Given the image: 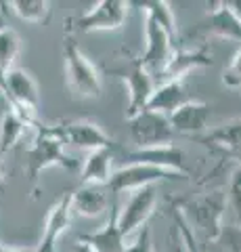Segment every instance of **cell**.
Wrapping results in <instances>:
<instances>
[{
  "label": "cell",
  "instance_id": "cell-1",
  "mask_svg": "<svg viewBox=\"0 0 241 252\" xmlns=\"http://www.w3.org/2000/svg\"><path fill=\"white\" fill-rule=\"evenodd\" d=\"M227 210V193L222 189H214L199 198L183 202L178 215L183 217L191 233L201 235L204 242H218L222 235V217Z\"/></svg>",
  "mask_w": 241,
  "mask_h": 252
},
{
  "label": "cell",
  "instance_id": "cell-2",
  "mask_svg": "<svg viewBox=\"0 0 241 252\" xmlns=\"http://www.w3.org/2000/svg\"><path fill=\"white\" fill-rule=\"evenodd\" d=\"M65 168L74 170L76 162L65 154V137L61 126H36L34 145L27 149V177L36 187L38 179L46 168Z\"/></svg>",
  "mask_w": 241,
  "mask_h": 252
},
{
  "label": "cell",
  "instance_id": "cell-3",
  "mask_svg": "<svg viewBox=\"0 0 241 252\" xmlns=\"http://www.w3.org/2000/svg\"><path fill=\"white\" fill-rule=\"evenodd\" d=\"M63 61L69 93L78 99H99L101 91H103L101 74L74 38H67L63 44Z\"/></svg>",
  "mask_w": 241,
  "mask_h": 252
},
{
  "label": "cell",
  "instance_id": "cell-4",
  "mask_svg": "<svg viewBox=\"0 0 241 252\" xmlns=\"http://www.w3.org/2000/svg\"><path fill=\"white\" fill-rule=\"evenodd\" d=\"M0 91L9 99L11 109H15L27 126H38V109H40V89L34 76L26 69L13 67L11 72L0 76Z\"/></svg>",
  "mask_w": 241,
  "mask_h": 252
},
{
  "label": "cell",
  "instance_id": "cell-5",
  "mask_svg": "<svg viewBox=\"0 0 241 252\" xmlns=\"http://www.w3.org/2000/svg\"><path fill=\"white\" fill-rule=\"evenodd\" d=\"M130 2L126 0H101L95 6H90L86 13L78 15L74 19H67L65 23H72L74 32L82 34H92V32H113L120 30L128 17Z\"/></svg>",
  "mask_w": 241,
  "mask_h": 252
},
{
  "label": "cell",
  "instance_id": "cell-6",
  "mask_svg": "<svg viewBox=\"0 0 241 252\" xmlns=\"http://www.w3.org/2000/svg\"><path fill=\"white\" fill-rule=\"evenodd\" d=\"M128 126H130V135H132L136 149L170 145L174 139V130L170 126L168 116L151 112V109H143L141 114L130 118Z\"/></svg>",
  "mask_w": 241,
  "mask_h": 252
},
{
  "label": "cell",
  "instance_id": "cell-7",
  "mask_svg": "<svg viewBox=\"0 0 241 252\" xmlns=\"http://www.w3.org/2000/svg\"><path fill=\"white\" fill-rule=\"evenodd\" d=\"M168 179H181V177L172 170L158 168V166H151V164L130 162L126 166L113 170V175L107 185H109L113 195H120L124 191H134V189L155 185L158 181H168Z\"/></svg>",
  "mask_w": 241,
  "mask_h": 252
},
{
  "label": "cell",
  "instance_id": "cell-8",
  "mask_svg": "<svg viewBox=\"0 0 241 252\" xmlns=\"http://www.w3.org/2000/svg\"><path fill=\"white\" fill-rule=\"evenodd\" d=\"M145 15V55L141 57V63L147 72L151 74H161L166 67V63L170 61L174 53V46H172V36L166 32V28L161 23L151 17L149 13H143Z\"/></svg>",
  "mask_w": 241,
  "mask_h": 252
},
{
  "label": "cell",
  "instance_id": "cell-9",
  "mask_svg": "<svg viewBox=\"0 0 241 252\" xmlns=\"http://www.w3.org/2000/svg\"><path fill=\"white\" fill-rule=\"evenodd\" d=\"M155 204H158V189H155V185H147L132 191L128 202L124 204L118 215V227L124 238H128V235L147 225V220H149V217L155 210Z\"/></svg>",
  "mask_w": 241,
  "mask_h": 252
},
{
  "label": "cell",
  "instance_id": "cell-10",
  "mask_svg": "<svg viewBox=\"0 0 241 252\" xmlns=\"http://www.w3.org/2000/svg\"><path fill=\"white\" fill-rule=\"evenodd\" d=\"M72 217H74L72 191H63L51 206L49 215H46L44 231H42V238H40L36 252H57V242L69 227V223H72Z\"/></svg>",
  "mask_w": 241,
  "mask_h": 252
},
{
  "label": "cell",
  "instance_id": "cell-11",
  "mask_svg": "<svg viewBox=\"0 0 241 252\" xmlns=\"http://www.w3.org/2000/svg\"><path fill=\"white\" fill-rule=\"evenodd\" d=\"M124 86L128 93V105H126V120L134 118L136 114H141L149 103L151 94L155 91L153 74L147 72L141 61H136L126 74L122 76Z\"/></svg>",
  "mask_w": 241,
  "mask_h": 252
},
{
  "label": "cell",
  "instance_id": "cell-12",
  "mask_svg": "<svg viewBox=\"0 0 241 252\" xmlns=\"http://www.w3.org/2000/svg\"><path fill=\"white\" fill-rule=\"evenodd\" d=\"M126 156H128L130 162L151 164V166H158V168L172 170L181 179L189 177V168H187V164H185V156H183V152L174 143L145 147V149H134V152H128Z\"/></svg>",
  "mask_w": 241,
  "mask_h": 252
},
{
  "label": "cell",
  "instance_id": "cell-13",
  "mask_svg": "<svg viewBox=\"0 0 241 252\" xmlns=\"http://www.w3.org/2000/svg\"><path fill=\"white\" fill-rule=\"evenodd\" d=\"M61 130H63L65 143H72L78 149L95 152V149H105L113 145V139L92 120L67 122L65 126H61Z\"/></svg>",
  "mask_w": 241,
  "mask_h": 252
},
{
  "label": "cell",
  "instance_id": "cell-14",
  "mask_svg": "<svg viewBox=\"0 0 241 252\" xmlns=\"http://www.w3.org/2000/svg\"><path fill=\"white\" fill-rule=\"evenodd\" d=\"M195 34L218 36L233 42H241V23L227 6V2H212V9L208 11L206 21L199 23Z\"/></svg>",
  "mask_w": 241,
  "mask_h": 252
},
{
  "label": "cell",
  "instance_id": "cell-15",
  "mask_svg": "<svg viewBox=\"0 0 241 252\" xmlns=\"http://www.w3.org/2000/svg\"><path fill=\"white\" fill-rule=\"evenodd\" d=\"M212 118V107L204 101L189 99L187 103L168 116L170 126H172L174 135L183 132V135H197V132L208 128V122Z\"/></svg>",
  "mask_w": 241,
  "mask_h": 252
},
{
  "label": "cell",
  "instance_id": "cell-16",
  "mask_svg": "<svg viewBox=\"0 0 241 252\" xmlns=\"http://www.w3.org/2000/svg\"><path fill=\"white\" fill-rule=\"evenodd\" d=\"M118 215H120L118 204L111 202L109 204V219H107V223L101 227L99 231L84 233L78 240L86 242L88 246L95 248L97 252H122L124 246H126V238L122 235L120 227H118Z\"/></svg>",
  "mask_w": 241,
  "mask_h": 252
},
{
  "label": "cell",
  "instance_id": "cell-17",
  "mask_svg": "<svg viewBox=\"0 0 241 252\" xmlns=\"http://www.w3.org/2000/svg\"><path fill=\"white\" fill-rule=\"evenodd\" d=\"M208 65H212V55L206 49H193V51L191 49H181V51L174 49L172 57L166 63L161 76H164L166 80H183L193 69L208 67Z\"/></svg>",
  "mask_w": 241,
  "mask_h": 252
},
{
  "label": "cell",
  "instance_id": "cell-18",
  "mask_svg": "<svg viewBox=\"0 0 241 252\" xmlns=\"http://www.w3.org/2000/svg\"><path fill=\"white\" fill-rule=\"evenodd\" d=\"M111 164H113L111 147L88 152L86 160L82 162V168H80L82 185H95V187L107 185V183H109V179H111V175H113Z\"/></svg>",
  "mask_w": 241,
  "mask_h": 252
},
{
  "label": "cell",
  "instance_id": "cell-19",
  "mask_svg": "<svg viewBox=\"0 0 241 252\" xmlns=\"http://www.w3.org/2000/svg\"><path fill=\"white\" fill-rule=\"evenodd\" d=\"M187 101H189V97H187L185 82L183 80H166L164 84L155 86V91H153L149 103H147L145 109L170 116L183 103H187Z\"/></svg>",
  "mask_w": 241,
  "mask_h": 252
},
{
  "label": "cell",
  "instance_id": "cell-20",
  "mask_svg": "<svg viewBox=\"0 0 241 252\" xmlns=\"http://www.w3.org/2000/svg\"><path fill=\"white\" fill-rule=\"evenodd\" d=\"M109 206V198L95 185H80L72 191V210L78 217H99Z\"/></svg>",
  "mask_w": 241,
  "mask_h": 252
},
{
  "label": "cell",
  "instance_id": "cell-21",
  "mask_svg": "<svg viewBox=\"0 0 241 252\" xmlns=\"http://www.w3.org/2000/svg\"><path fill=\"white\" fill-rule=\"evenodd\" d=\"M208 143L218 147L220 152H227L231 156H241V118H233L231 122L222 124L220 128L210 132L206 139Z\"/></svg>",
  "mask_w": 241,
  "mask_h": 252
},
{
  "label": "cell",
  "instance_id": "cell-22",
  "mask_svg": "<svg viewBox=\"0 0 241 252\" xmlns=\"http://www.w3.org/2000/svg\"><path fill=\"white\" fill-rule=\"evenodd\" d=\"M26 128H27V122L15 109H6L2 118H0V156L11 152L19 143Z\"/></svg>",
  "mask_w": 241,
  "mask_h": 252
},
{
  "label": "cell",
  "instance_id": "cell-23",
  "mask_svg": "<svg viewBox=\"0 0 241 252\" xmlns=\"http://www.w3.org/2000/svg\"><path fill=\"white\" fill-rule=\"evenodd\" d=\"M6 6H11V11L21 21L34 23V26H44L51 17V2L46 0H11Z\"/></svg>",
  "mask_w": 241,
  "mask_h": 252
},
{
  "label": "cell",
  "instance_id": "cell-24",
  "mask_svg": "<svg viewBox=\"0 0 241 252\" xmlns=\"http://www.w3.org/2000/svg\"><path fill=\"white\" fill-rule=\"evenodd\" d=\"M21 51V38L13 28H0V76L13 69V63L17 61Z\"/></svg>",
  "mask_w": 241,
  "mask_h": 252
},
{
  "label": "cell",
  "instance_id": "cell-25",
  "mask_svg": "<svg viewBox=\"0 0 241 252\" xmlns=\"http://www.w3.org/2000/svg\"><path fill=\"white\" fill-rule=\"evenodd\" d=\"M138 6H141L143 13H149L151 17L158 19L172 38L176 36V32H178V28H176V15L172 11V6H170V2H166V0H145V2H141Z\"/></svg>",
  "mask_w": 241,
  "mask_h": 252
},
{
  "label": "cell",
  "instance_id": "cell-26",
  "mask_svg": "<svg viewBox=\"0 0 241 252\" xmlns=\"http://www.w3.org/2000/svg\"><path fill=\"white\" fill-rule=\"evenodd\" d=\"M227 204L231 210L235 212L237 223L241 225V164L233 170L231 181H229V193H227Z\"/></svg>",
  "mask_w": 241,
  "mask_h": 252
},
{
  "label": "cell",
  "instance_id": "cell-27",
  "mask_svg": "<svg viewBox=\"0 0 241 252\" xmlns=\"http://www.w3.org/2000/svg\"><path fill=\"white\" fill-rule=\"evenodd\" d=\"M222 84L229 89H241V49L233 55V59L222 72Z\"/></svg>",
  "mask_w": 241,
  "mask_h": 252
},
{
  "label": "cell",
  "instance_id": "cell-28",
  "mask_svg": "<svg viewBox=\"0 0 241 252\" xmlns=\"http://www.w3.org/2000/svg\"><path fill=\"white\" fill-rule=\"evenodd\" d=\"M122 252H155L153 248V238H151V229L149 227H141L136 233V240L132 244H126Z\"/></svg>",
  "mask_w": 241,
  "mask_h": 252
},
{
  "label": "cell",
  "instance_id": "cell-29",
  "mask_svg": "<svg viewBox=\"0 0 241 252\" xmlns=\"http://www.w3.org/2000/svg\"><path fill=\"white\" fill-rule=\"evenodd\" d=\"M220 240L227 242L224 244V246H227V252H241V225L222 229Z\"/></svg>",
  "mask_w": 241,
  "mask_h": 252
},
{
  "label": "cell",
  "instance_id": "cell-30",
  "mask_svg": "<svg viewBox=\"0 0 241 252\" xmlns=\"http://www.w3.org/2000/svg\"><path fill=\"white\" fill-rule=\"evenodd\" d=\"M227 6L233 11V15L237 17V21L241 23V0H227Z\"/></svg>",
  "mask_w": 241,
  "mask_h": 252
},
{
  "label": "cell",
  "instance_id": "cell-31",
  "mask_svg": "<svg viewBox=\"0 0 241 252\" xmlns=\"http://www.w3.org/2000/svg\"><path fill=\"white\" fill-rule=\"evenodd\" d=\"M74 252H97L95 248H90L86 242H82V240H78V244H76V248H74Z\"/></svg>",
  "mask_w": 241,
  "mask_h": 252
},
{
  "label": "cell",
  "instance_id": "cell-32",
  "mask_svg": "<svg viewBox=\"0 0 241 252\" xmlns=\"http://www.w3.org/2000/svg\"><path fill=\"white\" fill-rule=\"evenodd\" d=\"M0 252H36V248H9L0 244Z\"/></svg>",
  "mask_w": 241,
  "mask_h": 252
},
{
  "label": "cell",
  "instance_id": "cell-33",
  "mask_svg": "<svg viewBox=\"0 0 241 252\" xmlns=\"http://www.w3.org/2000/svg\"><path fill=\"white\" fill-rule=\"evenodd\" d=\"M4 191V172H2V156H0V193Z\"/></svg>",
  "mask_w": 241,
  "mask_h": 252
},
{
  "label": "cell",
  "instance_id": "cell-34",
  "mask_svg": "<svg viewBox=\"0 0 241 252\" xmlns=\"http://www.w3.org/2000/svg\"><path fill=\"white\" fill-rule=\"evenodd\" d=\"M0 28H2V19H0Z\"/></svg>",
  "mask_w": 241,
  "mask_h": 252
}]
</instances>
